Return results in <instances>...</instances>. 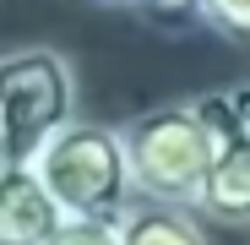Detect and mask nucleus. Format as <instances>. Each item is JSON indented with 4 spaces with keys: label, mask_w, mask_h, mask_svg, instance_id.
<instances>
[{
    "label": "nucleus",
    "mask_w": 250,
    "mask_h": 245,
    "mask_svg": "<svg viewBox=\"0 0 250 245\" xmlns=\"http://www.w3.org/2000/svg\"><path fill=\"white\" fill-rule=\"evenodd\" d=\"M125 158H131V185L142 201H169L196 207L207 169H212V126L196 109V98L152 104L120 126Z\"/></svg>",
    "instance_id": "obj_1"
},
{
    "label": "nucleus",
    "mask_w": 250,
    "mask_h": 245,
    "mask_svg": "<svg viewBox=\"0 0 250 245\" xmlns=\"http://www.w3.org/2000/svg\"><path fill=\"white\" fill-rule=\"evenodd\" d=\"M71 120H76V71L60 49L27 44L0 55V169L38 163V153Z\"/></svg>",
    "instance_id": "obj_2"
},
{
    "label": "nucleus",
    "mask_w": 250,
    "mask_h": 245,
    "mask_svg": "<svg viewBox=\"0 0 250 245\" xmlns=\"http://www.w3.org/2000/svg\"><path fill=\"white\" fill-rule=\"evenodd\" d=\"M55 201L71 218H120L131 207V158H125L120 126H98V120H71V126L38 153L33 163Z\"/></svg>",
    "instance_id": "obj_3"
},
{
    "label": "nucleus",
    "mask_w": 250,
    "mask_h": 245,
    "mask_svg": "<svg viewBox=\"0 0 250 245\" xmlns=\"http://www.w3.org/2000/svg\"><path fill=\"white\" fill-rule=\"evenodd\" d=\"M196 109L212 126V169H207L196 213L229 229H250V82L201 93Z\"/></svg>",
    "instance_id": "obj_4"
},
{
    "label": "nucleus",
    "mask_w": 250,
    "mask_h": 245,
    "mask_svg": "<svg viewBox=\"0 0 250 245\" xmlns=\"http://www.w3.org/2000/svg\"><path fill=\"white\" fill-rule=\"evenodd\" d=\"M65 223V207L33 163L0 169V245H44Z\"/></svg>",
    "instance_id": "obj_5"
},
{
    "label": "nucleus",
    "mask_w": 250,
    "mask_h": 245,
    "mask_svg": "<svg viewBox=\"0 0 250 245\" xmlns=\"http://www.w3.org/2000/svg\"><path fill=\"white\" fill-rule=\"evenodd\" d=\"M120 245H207V229H201L196 207L131 201L120 213Z\"/></svg>",
    "instance_id": "obj_6"
},
{
    "label": "nucleus",
    "mask_w": 250,
    "mask_h": 245,
    "mask_svg": "<svg viewBox=\"0 0 250 245\" xmlns=\"http://www.w3.org/2000/svg\"><path fill=\"white\" fill-rule=\"evenodd\" d=\"M196 22L223 44L250 49V0H196Z\"/></svg>",
    "instance_id": "obj_7"
},
{
    "label": "nucleus",
    "mask_w": 250,
    "mask_h": 245,
    "mask_svg": "<svg viewBox=\"0 0 250 245\" xmlns=\"http://www.w3.org/2000/svg\"><path fill=\"white\" fill-rule=\"evenodd\" d=\"M44 245H120V218H71L44 240Z\"/></svg>",
    "instance_id": "obj_8"
},
{
    "label": "nucleus",
    "mask_w": 250,
    "mask_h": 245,
    "mask_svg": "<svg viewBox=\"0 0 250 245\" xmlns=\"http://www.w3.org/2000/svg\"><path fill=\"white\" fill-rule=\"evenodd\" d=\"M147 17L152 22H196V0H147Z\"/></svg>",
    "instance_id": "obj_9"
},
{
    "label": "nucleus",
    "mask_w": 250,
    "mask_h": 245,
    "mask_svg": "<svg viewBox=\"0 0 250 245\" xmlns=\"http://www.w3.org/2000/svg\"><path fill=\"white\" fill-rule=\"evenodd\" d=\"M93 6H120V11H147V0H93Z\"/></svg>",
    "instance_id": "obj_10"
}]
</instances>
